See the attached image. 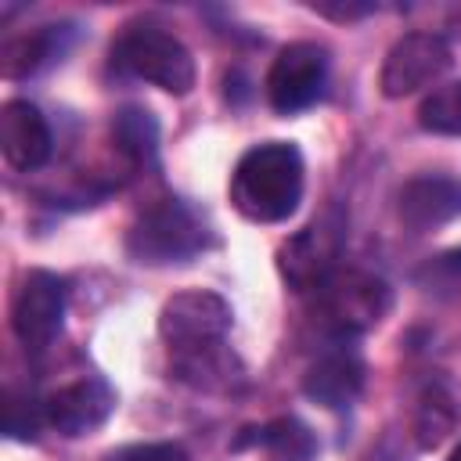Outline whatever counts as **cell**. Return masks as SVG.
Instances as JSON below:
<instances>
[{
	"label": "cell",
	"instance_id": "obj_7",
	"mask_svg": "<svg viewBox=\"0 0 461 461\" xmlns=\"http://www.w3.org/2000/svg\"><path fill=\"white\" fill-rule=\"evenodd\" d=\"M324 79H328V50L310 40L288 43L281 47V54L267 72V101L281 115L303 112L321 97Z\"/></svg>",
	"mask_w": 461,
	"mask_h": 461
},
{
	"label": "cell",
	"instance_id": "obj_9",
	"mask_svg": "<svg viewBox=\"0 0 461 461\" xmlns=\"http://www.w3.org/2000/svg\"><path fill=\"white\" fill-rule=\"evenodd\" d=\"M447 68H450V43L439 32H407L389 47L378 86L385 97H407L429 86L432 79H439Z\"/></svg>",
	"mask_w": 461,
	"mask_h": 461
},
{
	"label": "cell",
	"instance_id": "obj_10",
	"mask_svg": "<svg viewBox=\"0 0 461 461\" xmlns=\"http://www.w3.org/2000/svg\"><path fill=\"white\" fill-rule=\"evenodd\" d=\"M112 411H115V389L97 375L58 385L43 403V418L61 436H86L101 429L112 418Z\"/></svg>",
	"mask_w": 461,
	"mask_h": 461
},
{
	"label": "cell",
	"instance_id": "obj_24",
	"mask_svg": "<svg viewBox=\"0 0 461 461\" xmlns=\"http://www.w3.org/2000/svg\"><path fill=\"white\" fill-rule=\"evenodd\" d=\"M447 461H461V443H457V447H454V454H450V457H447Z\"/></svg>",
	"mask_w": 461,
	"mask_h": 461
},
{
	"label": "cell",
	"instance_id": "obj_5",
	"mask_svg": "<svg viewBox=\"0 0 461 461\" xmlns=\"http://www.w3.org/2000/svg\"><path fill=\"white\" fill-rule=\"evenodd\" d=\"M230 303L209 288H187L166 299L158 313V335L169 342L173 353L202 349L212 342H223L230 331Z\"/></svg>",
	"mask_w": 461,
	"mask_h": 461
},
{
	"label": "cell",
	"instance_id": "obj_20",
	"mask_svg": "<svg viewBox=\"0 0 461 461\" xmlns=\"http://www.w3.org/2000/svg\"><path fill=\"white\" fill-rule=\"evenodd\" d=\"M4 432L11 439H36L40 432V403L29 393H4Z\"/></svg>",
	"mask_w": 461,
	"mask_h": 461
},
{
	"label": "cell",
	"instance_id": "obj_22",
	"mask_svg": "<svg viewBox=\"0 0 461 461\" xmlns=\"http://www.w3.org/2000/svg\"><path fill=\"white\" fill-rule=\"evenodd\" d=\"M317 14H324V18H335V22H353V18H364V14H371L375 11V4H342V0H317V4H310Z\"/></svg>",
	"mask_w": 461,
	"mask_h": 461
},
{
	"label": "cell",
	"instance_id": "obj_2",
	"mask_svg": "<svg viewBox=\"0 0 461 461\" xmlns=\"http://www.w3.org/2000/svg\"><path fill=\"white\" fill-rule=\"evenodd\" d=\"M112 61L115 68L162 86L166 94H191L194 86V58L191 50L166 29L158 25H133L126 29L115 47H112Z\"/></svg>",
	"mask_w": 461,
	"mask_h": 461
},
{
	"label": "cell",
	"instance_id": "obj_15",
	"mask_svg": "<svg viewBox=\"0 0 461 461\" xmlns=\"http://www.w3.org/2000/svg\"><path fill=\"white\" fill-rule=\"evenodd\" d=\"M61 32H65V25H61V29H58V25H43V29H36V32L11 36V40L0 47V72H4L7 79H25V76L40 72V68L54 58V50H61V43H58Z\"/></svg>",
	"mask_w": 461,
	"mask_h": 461
},
{
	"label": "cell",
	"instance_id": "obj_16",
	"mask_svg": "<svg viewBox=\"0 0 461 461\" xmlns=\"http://www.w3.org/2000/svg\"><path fill=\"white\" fill-rule=\"evenodd\" d=\"M112 137H115V148L133 162V166H151L158 158V122L148 108H122L115 112V122H112Z\"/></svg>",
	"mask_w": 461,
	"mask_h": 461
},
{
	"label": "cell",
	"instance_id": "obj_1",
	"mask_svg": "<svg viewBox=\"0 0 461 461\" xmlns=\"http://www.w3.org/2000/svg\"><path fill=\"white\" fill-rule=\"evenodd\" d=\"M303 155L288 140H267L249 148L230 173V202L252 223H281L303 198Z\"/></svg>",
	"mask_w": 461,
	"mask_h": 461
},
{
	"label": "cell",
	"instance_id": "obj_6",
	"mask_svg": "<svg viewBox=\"0 0 461 461\" xmlns=\"http://www.w3.org/2000/svg\"><path fill=\"white\" fill-rule=\"evenodd\" d=\"M342 220L335 212H328L324 220L303 227L295 238H288L277 249V270L281 277L295 288V292H317L339 267V252H342Z\"/></svg>",
	"mask_w": 461,
	"mask_h": 461
},
{
	"label": "cell",
	"instance_id": "obj_13",
	"mask_svg": "<svg viewBox=\"0 0 461 461\" xmlns=\"http://www.w3.org/2000/svg\"><path fill=\"white\" fill-rule=\"evenodd\" d=\"M364 389V360L353 349H331L324 353L303 378V393L328 407V411H342L349 407Z\"/></svg>",
	"mask_w": 461,
	"mask_h": 461
},
{
	"label": "cell",
	"instance_id": "obj_19",
	"mask_svg": "<svg viewBox=\"0 0 461 461\" xmlns=\"http://www.w3.org/2000/svg\"><path fill=\"white\" fill-rule=\"evenodd\" d=\"M418 122L439 137H461V79L429 90L418 104Z\"/></svg>",
	"mask_w": 461,
	"mask_h": 461
},
{
	"label": "cell",
	"instance_id": "obj_18",
	"mask_svg": "<svg viewBox=\"0 0 461 461\" xmlns=\"http://www.w3.org/2000/svg\"><path fill=\"white\" fill-rule=\"evenodd\" d=\"M252 432H256V443H263L277 461H310L317 450L313 432L299 418H274L270 425Z\"/></svg>",
	"mask_w": 461,
	"mask_h": 461
},
{
	"label": "cell",
	"instance_id": "obj_14",
	"mask_svg": "<svg viewBox=\"0 0 461 461\" xmlns=\"http://www.w3.org/2000/svg\"><path fill=\"white\" fill-rule=\"evenodd\" d=\"M173 375L180 382H187L191 389H202V393H230L245 378L241 360L223 342L187 349V353H173Z\"/></svg>",
	"mask_w": 461,
	"mask_h": 461
},
{
	"label": "cell",
	"instance_id": "obj_8",
	"mask_svg": "<svg viewBox=\"0 0 461 461\" xmlns=\"http://www.w3.org/2000/svg\"><path fill=\"white\" fill-rule=\"evenodd\" d=\"M65 321V285L50 270H29L11 299V328L32 353L47 349Z\"/></svg>",
	"mask_w": 461,
	"mask_h": 461
},
{
	"label": "cell",
	"instance_id": "obj_3",
	"mask_svg": "<svg viewBox=\"0 0 461 461\" xmlns=\"http://www.w3.org/2000/svg\"><path fill=\"white\" fill-rule=\"evenodd\" d=\"M202 245H205V227L176 198H162L151 209H144L126 234V252L137 263H151V267L184 263L194 252H202Z\"/></svg>",
	"mask_w": 461,
	"mask_h": 461
},
{
	"label": "cell",
	"instance_id": "obj_12",
	"mask_svg": "<svg viewBox=\"0 0 461 461\" xmlns=\"http://www.w3.org/2000/svg\"><path fill=\"white\" fill-rule=\"evenodd\" d=\"M50 126L43 112L29 101H7L0 108V151L7 166L29 173L50 158Z\"/></svg>",
	"mask_w": 461,
	"mask_h": 461
},
{
	"label": "cell",
	"instance_id": "obj_11",
	"mask_svg": "<svg viewBox=\"0 0 461 461\" xmlns=\"http://www.w3.org/2000/svg\"><path fill=\"white\" fill-rule=\"evenodd\" d=\"M400 220L418 230V234H429V230H439L443 223L457 220L461 216V180L457 176H443V173H425V176H414L400 187Z\"/></svg>",
	"mask_w": 461,
	"mask_h": 461
},
{
	"label": "cell",
	"instance_id": "obj_23",
	"mask_svg": "<svg viewBox=\"0 0 461 461\" xmlns=\"http://www.w3.org/2000/svg\"><path fill=\"white\" fill-rule=\"evenodd\" d=\"M432 274H447L450 281H461V249H450L443 256H436V263L429 267Z\"/></svg>",
	"mask_w": 461,
	"mask_h": 461
},
{
	"label": "cell",
	"instance_id": "obj_4",
	"mask_svg": "<svg viewBox=\"0 0 461 461\" xmlns=\"http://www.w3.org/2000/svg\"><path fill=\"white\" fill-rule=\"evenodd\" d=\"M317 306L339 335H360L389 313L393 292L371 270H335L317 288Z\"/></svg>",
	"mask_w": 461,
	"mask_h": 461
},
{
	"label": "cell",
	"instance_id": "obj_21",
	"mask_svg": "<svg viewBox=\"0 0 461 461\" xmlns=\"http://www.w3.org/2000/svg\"><path fill=\"white\" fill-rule=\"evenodd\" d=\"M104 461H187V450L180 443H130L112 450Z\"/></svg>",
	"mask_w": 461,
	"mask_h": 461
},
{
	"label": "cell",
	"instance_id": "obj_17",
	"mask_svg": "<svg viewBox=\"0 0 461 461\" xmlns=\"http://www.w3.org/2000/svg\"><path fill=\"white\" fill-rule=\"evenodd\" d=\"M457 403L454 396L443 389V385H429L418 400V411H414V439L421 450H436L454 429H457Z\"/></svg>",
	"mask_w": 461,
	"mask_h": 461
}]
</instances>
